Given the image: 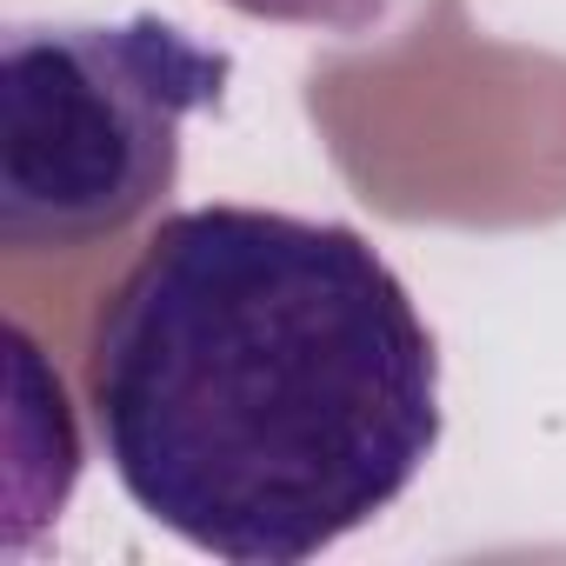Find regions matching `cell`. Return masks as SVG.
Wrapping results in <instances>:
<instances>
[{
  "label": "cell",
  "mask_w": 566,
  "mask_h": 566,
  "mask_svg": "<svg viewBox=\"0 0 566 566\" xmlns=\"http://www.w3.org/2000/svg\"><path fill=\"white\" fill-rule=\"evenodd\" d=\"M233 54L167 14L21 21L0 41V247L87 253L180 180V134L227 101Z\"/></svg>",
  "instance_id": "cell-2"
},
{
  "label": "cell",
  "mask_w": 566,
  "mask_h": 566,
  "mask_svg": "<svg viewBox=\"0 0 566 566\" xmlns=\"http://www.w3.org/2000/svg\"><path fill=\"white\" fill-rule=\"evenodd\" d=\"M220 8H233L247 21H266V28H307V34L360 41L400 8V0H220Z\"/></svg>",
  "instance_id": "cell-3"
},
{
  "label": "cell",
  "mask_w": 566,
  "mask_h": 566,
  "mask_svg": "<svg viewBox=\"0 0 566 566\" xmlns=\"http://www.w3.org/2000/svg\"><path fill=\"white\" fill-rule=\"evenodd\" d=\"M120 493L220 566H307L440 447V340L347 220L180 207L101 294L81 354Z\"/></svg>",
  "instance_id": "cell-1"
}]
</instances>
